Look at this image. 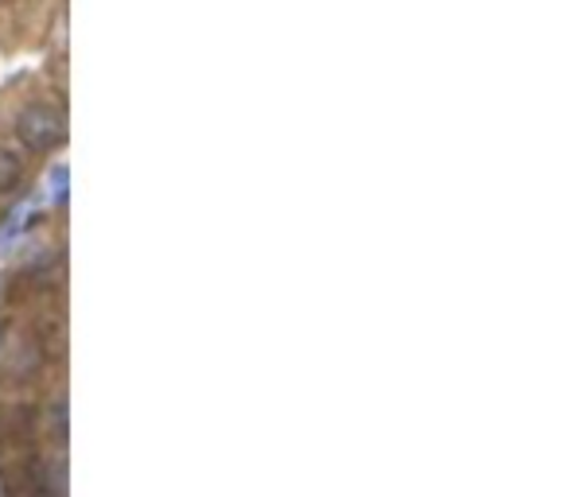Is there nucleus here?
<instances>
[{"label":"nucleus","instance_id":"1","mask_svg":"<svg viewBox=\"0 0 568 497\" xmlns=\"http://www.w3.org/2000/svg\"><path fill=\"white\" fill-rule=\"evenodd\" d=\"M17 137L28 152H55L66 140V121L51 106H28L17 117Z\"/></svg>","mask_w":568,"mask_h":497},{"label":"nucleus","instance_id":"2","mask_svg":"<svg viewBox=\"0 0 568 497\" xmlns=\"http://www.w3.org/2000/svg\"><path fill=\"white\" fill-rule=\"evenodd\" d=\"M20 183H24V163H20L17 152L0 148V195H12Z\"/></svg>","mask_w":568,"mask_h":497},{"label":"nucleus","instance_id":"3","mask_svg":"<svg viewBox=\"0 0 568 497\" xmlns=\"http://www.w3.org/2000/svg\"><path fill=\"white\" fill-rule=\"evenodd\" d=\"M9 218L12 222H4V226H0V245H4V241H17V237L24 234L28 226H32V203H24L20 210H12Z\"/></svg>","mask_w":568,"mask_h":497},{"label":"nucleus","instance_id":"4","mask_svg":"<svg viewBox=\"0 0 568 497\" xmlns=\"http://www.w3.org/2000/svg\"><path fill=\"white\" fill-rule=\"evenodd\" d=\"M66 180H71V172L58 163L55 172H51V203H63V198H66Z\"/></svg>","mask_w":568,"mask_h":497}]
</instances>
